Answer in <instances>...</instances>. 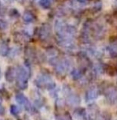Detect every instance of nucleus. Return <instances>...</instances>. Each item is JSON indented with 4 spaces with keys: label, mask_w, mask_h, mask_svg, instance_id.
I'll use <instances>...</instances> for the list:
<instances>
[{
    "label": "nucleus",
    "mask_w": 117,
    "mask_h": 120,
    "mask_svg": "<svg viewBox=\"0 0 117 120\" xmlns=\"http://www.w3.org/2000/svg\"><path fill=\"white\" fill-rule=\"evenodd\" d=\"M29 72L24 66H18L17 68V86L21 90H26L28 86Z\"/></svg>",
    "instance_id": "nucleus-1"
},
{
    "label": "nucleus",
    "mask_w": 117,
    "mask_h": 120,
    "mask_svg": "<svg viewBox=\"0 0 117 120\" xmlns=\"http://www.w3.org/2000/svg\"><path fill=\"white\" fill-rule=\"evenodd\" d=\"M35 84L37 86L40 88L53 89L55 87V83L52 81L51 77L46 74H42L37 77L35 80Z\"/></svg>",
    "instance_id": "nucleus-2"
},
{
    "label": "nucleus",
    "mask_w": 117,
    "mask_h": 120,
    "mask_svg": "<svg viewBox=\"0 0 117 120\" xmlns=\"http://www.w3.org/2000/svg\"><path fill=\"white\" fill-rule=\"evenodd\" d=\"M15 99L17 100V102L20 105H22V107L25 108V109L28 112H31L32 110V105L31 104L30 100L27 99V97L26 95H24L22 93H17L15 96Z\"/></svg>",
    "instance_id": "nucleus-3"
},
{
    "label": "nucleus",
    "mask_w": 117,
    "mask_h": 120,
    "mask_svg": "<svg viewBox=\"0 0 117 120\" xmlns=\"http://www.w3.org/2000/svg\"><path fill=\"white\" fill-rule=\"evenodd\" d=\"M105 96L106 100L110 103H115L117 100V87L115 86H109L105 89Z\"/></svg>",
    "instance_id": "nucleus-4"
},
{
    "label": "nucleus",
    "mask_w": 117,
    "mask_h": 120,
    "mask_svg": "<svg viewBox=\"0 0 117 120\" xmlns=\"http://www.w3.org/2000/svg\"><path fill=\"white\" fill-rule=\"evenodd\" d=\"M17 77V68L13 67L8 68L5 72V78L8 82H12Z\"/></svg>",
    "instance_id": "nucleus-5"
},
{
    "label": "nucleus",
    "mask_w": 117,
    "mask_h": 120,
    "mask_svg": "<svg viewBox=\"0 0 117 120\" xmlns=\"http://www.w3.org/2000/svg\"><path fill=\"white\" fill-rule=\"evenodd\" d=\"M50 34V26L48 25H43L40 29H39V37L41 40H46Z\"/></svg>",
    "instance_id": "nucleus-6"
},
{
    "label": "nucleus",
    "mask_w": 117,
    "mask_h": 120,
    "mask_svg": "<svg viewBox=\"0 0 117 120\" xmlns=\"http://www.w3.org/2000/svg\"><path fill=\"white\" fill-rule=\"evenodd\" d=\"M99 95V90L97 88H90L86 93V100L87 101H90V100H93L95 99H97Z\"/></svg>",
    "instance_id": "nucleus-7"
},
{
    "label": "nucleus",
    "mask_w": 117,
    "mask_h": 120,
    "mask_svg": "<svg viewBox=\"0 0 117 120\" xmlns=\"http://www.w3.org/2000/svg\"><path fill=\"white\" fill-rule=\"evenodd\" d=\"M14 39L19 42H27L30 40V35L25 31H18L15 33Z\"/></svg>",
    "instance_id": "nucleus-8"
},
{
    "label": "nucleus",
    "mask_w": 117,
    "mask_h": 120,
    "mask_svg": "<svg viewBox=\"0 0 117 120\" xmlns=\"http://www.w3.org/2000/svg\"><path fill=\"white\" fill-rule=\"evenodd\" d=\"M11 49L8 44L6 41H0V55L3 57H6L10 53Z\"/></svg>",
    "instance_id": "nucleus-9"
},
{
    "label": "nucleus",
    "mask_w": 117,
    "mask_h": 120,
    "mask_svg": "<svg viewBox=\"0 0 117 120\" xmlns=\"http://www.w3.org/2000/svg\"><path fill=\"white\" fill-rule=\"evenodd\" d=\"M22 20L25 23L29 24V23H32V22H35V16L34 15V13L31 11H25L22 15Z\"/></svg>",
    "instance_id": "nucleus-10"
},
{
    "label": "nucleus",
    "mask_w": 117,
    "mask_h": 120,
    "mask_svg": "<svg viewBox=\"0 0 117 120\" xmlns=\"http://www.w3.org/2000/svg\"><path fill=\"white\" fill-rule=\"evenodd\" d=\"M68 68H69V64H68L67 61H62V62H59L58 64H56V72L59 74H64L67 71Z\"/></svg>",
    "instance_id": "nucleus-11"
},
{
    "label": "nucleus",
    "mask_w": 117,
    "mask_h": 120,
    "mask_svg": "<svg viewBox=\"0 0 117 120\" xmlns=\"http://www.w3.org/2000/svg\"><path fill=\"white\" fill-rule=\"evenodd\" d=\"M82 71L80 69H74L71 72V77L74 79V80H78L82 77Z\"/></svg>",
    "instance_id": "nucleus-12"
},
{
    "label": "nucleus",
    "mask_w": 117,
    "mask_h": 120,
    "mask_svg": "<svg viewBox=\"0 0 117 120\" xmlns=\"http://www.w3.org/2000/svg\"><path fill=\"white\" fill-rule=\"evenodd\" d=\"M52 1L51 0H40V5L42 8L49 9L51 7Z\"/></svg>",
    "instance_id": "nucleus-13"
},
{
    "label": "nucleus",
    "mask_w": 117,
    "mask_h": 120,
    "mask_svg": "<svg viewBox=\"0 0 117 120\" xmlns=\"http://www.w3.org/2000/svg\"><path fill=\"white\" fill-rule=\"evenodd\" d=\"M8 27V22L0 15V30H5Z\"/></svg>",
    "instance_id": "nucleus-14"
},
{
    "label": "nucleus",
    "mask_w": 117,
    "mask_h": 120,
    "mask_svg": "<svg viewBox=\"0 0 117 120\" xmlns=\"http://www.w3.org/2000/svg\"><path fill=\"white\" fill-rule=\"evenodd\" d=\"M68 102H69V104L71 105H77V104L79 102V99L78 98L76 95H69V98H68Z\"/></svg>",
    "instance_id": "nucleus-15"
},
{
    "label": "nucleus",
    "mask_w": 117,
    "mask_h": 120,
    "mask_svg": "<svg viewBox=\"0 0 117 120\" xmlns=\"http://www.w3.org/2000/svg\"><path fill=\"white\" fill-rule=\"evenodd\" d=\"M21 110L17 105H12L10 106V113L11 114H12L13 116H17V115L20 113Z\"/></svg>",
    "instance_id": "nucleus-16"
},
{
    "label": "nucleus",
    "mask_w": 117,
    "mask_h": 120,
    "mask_svg": "<svg viewBox=\"0 0 117 120\" xmlns=\"http://www.w3.org/2000/svg\"><path fill=\"white\" fill-rule=\"evenodd\" d=\"M4 113H5V108L3 106L2 100L0 99V115H1V116H3V115H4Z\"/></svg>",
    "instance_id": "nucleus-17"
},
{
    "label": "nucleus",
    "mask_w": 117,
    "mask_h": 120,
    "mask_svg": "<svg viewBox=\"0 0 117 120\" xmlns=\"http://www.w3.org/2000/svg\"><path fill=\"white\" fill-rule=\"evenodd\" d=\"M0 77H1V71H0Z\"/></svg>",
    "instance_id": "nucleus-18"
}]
</instances>
